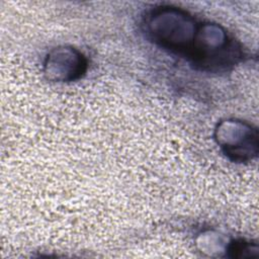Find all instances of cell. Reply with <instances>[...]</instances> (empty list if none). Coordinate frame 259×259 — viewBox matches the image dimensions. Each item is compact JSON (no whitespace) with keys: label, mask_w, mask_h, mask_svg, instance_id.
<instances>
[{"label":"cell","mask_w":259,"mask_h":259,"mask_svg":"<svg viewBox=\"0 0 259 259\" xmlns=\"http://www.w3.org/2000/svg\"><path fill=\"white\" fill-rule=\"evenodd\" d=\"M230 257H236V258H245V257H255L257 255L253 253L258 252L257 245H253L249 242H245L243 240L233 241L230 243L227 249Z\"/></svg>","instance_id":"obj_5"},{"label":"cell","mask_w":259,"mask_h":259,"mask_svg":"<svg viewBox=\"0 0 259 259\" xmlns=\"http://www.w3.org/2000/svg\"><path fill=\"white\" fill-rule=\"evenodd\" d=\"M214 139L223 153L233 162H248L258 154V132L242 120L221 121L214 130Z\"/></svg>","instance_id":"obj_3"},{"label":"cell","mask_w":259,"mask_h":259,"mask_svg":"<svg viewBox=\"0 0 259 259\" xmlns=\"http://www.w3.org/2000/svg\"><path fill=\"white\" fill-rule=\"evenodd\" d=\"M241 49L228 32L215 23H200L187 59L206 72H221L241 58Z\"/></svg>","instance_id":"obj_2"},{"label":"cell","mask_w":259,"mask_h":259,"mask_svg":"<svg viewBox=\"0 0 259 259\" xmlns=\"http://www.w3.org/2000/svg\"><path fill=\"white\" fill-rule=\"evenodd\" d=\"M87 69L84 55L72 47H58L46 57L44 73L55 82L75 81L83 76Z\"/></svg>","instance_id":"obj_4"},{"label":"cell","mask_w":259,"mask_h":259,"mask_svg":"<svg viewBox=\"0 0 259 259\" xmlns=\"http://www.w3.org/2000/svg\"><path fill=\"white\" fill-rule=\"evenodd\" d=\"M199 24L186 11L171 6L155 7L145 18L146 32L156 45L186 58Z\"/></svg>","instance_id":"obj_1"}]
</instances>
